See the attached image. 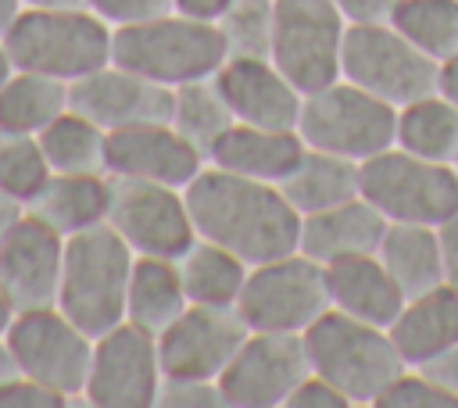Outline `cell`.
<instances>
[{"instance_id":"obj_1","label":"cell","mask_w":458,"mask_h":408,"mask_svg":"<svg viewBox=\"0 0 458 408\" xmlns=\"http://www.w3.org/2000/svg\"><path fill=\"white\" fill-rule=\"evenodd\" d=\"M182 193L197 236L222 243L247 265H261L297 251L301 215L290 208L276 183L204 165L182 186Z\"/></svg>"},{"instance_id":"obj_2","label":"cell","mask_w":458,"mask_h":408,"mask_svg":"<svg viewBox=\"0 0 458 408\" xmlns=\"http://www.w3.org/2000/svg\"><path fill=\"white\" fill-rule=\"evenodd\" d=\"M136 251L107 225H89L75 236H64V268L57 308L82 326L93 340L118 322H125V293L132 276Z\"/></svg>"},{"instance_id":"obj_3","label":"cell","mask_w":458,"mask_h":408,"mask_svg":"<svg viewBox=\"0 0 458 408\" xmlns=\"http://www.w3.org/2000/svg\"><path fill=\"white\" fill-rule=\"evenodd\" d=\"M304 344L311 369L326 376L351 401V408H376L379 394L408 369L390 329L351 319L336 308L304 329Z\"/></svg>"},{"instance_id":"obj_4","label":"cell","mask_w":458,"mask_h":408,"mask_svg":"<svg viewBox=\"0 0 458 408\" xmlns=\"http://www.w3.org/2000/svg\"><path fill=\"white\" fill-rule=\"evenodd\" d=\"M4 43L14 68L64 82L111 61V25L89 7H25Z\"/></svg>"},{"instance_id":"obj_5","label":"cell","mask_w":458,"mask_h":408,"mask_svg":"<svg viewBox=\"0 0 458 408\" xmlns=\"http://www.w3.org/2000/svg\"><path fill=\"white\" fill-rule=\"evenodd\" d=\"M111 61L175 89L182 82L215 75L225 61V43L215 21L172 11L154 21L111 29Z\"/></svg>"},{"instance_id":"obj_6","label":"cell","mask_w":458,"mask_h":408,"mask_svg":"<svg viewBox=\"0 0 458 408\" xmlns=\"http://www.w3.org/2000/svg\"><path fill=\"white\" fill-rule=\"evenodd\" d=\"M340 79L361 86L365 93L394 107H404L440 89V61L422 54L390 21H365L347 25L344 32Z\"/></svg>"},{"instance_id":"obj_7","label":"cell","mask_w":458,"mask_h":408,"mask_svg":"<svg viewBox=\"0 0 458 408\" xmlns=\"http://www.w3.org/2000/svg\"><path fill=\"white\" fill-rule=\"evenodd\" d=\"M297 132L304 147L329 150L351 161H365L397 140V107L365 93L361 86L336 79L322 89L304 93Z\"/></svg>"},{"instance_id":"obj_8","label":"cell","mask_w":458,"mask_h":408,"mask_svg":"<svg viewBox=\"0 0 458 408\" xmlns=\"http://www.w3.org/2000/svg\"><path fill=\"white\" fill-rule=\"evenodd\" d=\"M361 197L386 222L440 225L458 215V165L386 147L361 161Z\"/></svg>"},{"instance_id":"obj_9","label":"cell","mask_w":458,"mask_h":408,"mask_svg":"<svg viewBox=\"0 0 458 408\" xmlns=\"http://www.w3.org/2000/svg\"><path fill=\"white\" fill-rule=\"evenodd\" d=\"M236 308L250 329L304 333L315 319H322L333 308L326 265L301 251L250 265Z\"/></svg>"},{"instance_id":"obj_10","label":"cell","mask_w":458,"mask_h":408,"mask_svg":"<svg viewBox=\"0 0 458 408\" xmlns=\"http://www.w3.org/2000/svg\"><path fill=\"white\" fill-rule=\"evenodd\" d=\"M4 336L14 351L18 372L61 390L72 401H82V387L93 361V336L75 326L57 304L14 311Z\"/></svg>"},{"instance_id":"obj_11","label":"cell","mask_w":458,"mask_h":408,"mask_svg":"<svg viewBox=\"0 0 458 408\" xmlns=\"http://www.w3.org/2000/svg\"><path fill=\"white\" fill-rule=\"evenodd\" d=\"M347 25L333 0H276L272 61L301 93L322 89L340 79Z\"/></svg>"},{"instance_id":"obj_12","label":"cell","mask_w":458,"mask_h":408,"mask_svg":"<svg viewBox=\"0 0 458 408\" xmlns=\"http://www.w3.org/2000/svg\"><path fill=\"white\" fill-rule=\"evenodd\" d=\"M104 222L136 254L147 258H179L197 240L182 186L150 179L111 175V200Z\"/></svg>"},{"instance_id":"obj_13","label":"cell","mask_w":458,"mask_h":408,"mask_svg":"<svg viewBox=\"0 0 458 408\" xmlns=\"http://www.w3.org/2000/svg\"><path fill=\"white\" fill-rule=\"evenodd\" d=\"M311 372L304 333L250 329L236 358L218 376V387L225 408H286Z\"/></svg>"},{"instance_id":"obj_14","label":"cell","mask_w":458,"mask_h":408,"mask_svg":"<svg viewBox=\"0 0 458 408\" xmlns=\"http://www.w3.org/2000/svg\"><path fill=\"white\" fill-rule=\"evenodd\" d=\"M161 376L157 336L125 319L93 340L82 401L93 408H154Z\"/></svg>"},{"instance_id":"obj_15","label":"cell","mask_w":458,"mask_h":408,"mask_svg":"<svg viewBox=\"0 0 458 408\" xmlns=\"http://www.w3.org/2000/svg\"><path fill=\"white\" fill-rule=\"evenodd\" d=\"M250 336L236 304H186V311L157 336L165 376L218 379Z\"/></svg>"},{"instance_id":"obj_16","label":"cell","mask_w":458,"mask_h":408,"mask_svg":"<svg viewBox=\"0 0 458 408\" xmlns=\"http://www.w3.org/2000/svg\"><path fill=\"white\" fill-rule=\"evenodd\" d=\"M68 107L93 118L100 129L114 132L143 122H168L172 89L125 64L107 61L97 72L68 82Z\"/></svg>"},{"instance_id":"obj_17","label":"cell","mask_w":458,"mask_h":408,"mask_svg":"<svg viewBox=\"0 0 458 408\" xmlns=\"http://www.w3.org/2000/svg\"><path fill=\"white\" fill-rule=\"evenodd\" d=\"M64 268V236L29 211L0 243V286L14 311L57 304Z\"/></svg>"},{"instance_id":"obj_18","label":"cell","mask_w":458,"mask_h":408,"mask_svg":"<svg viewBox=\"0 0 458 408\" xmlns=\"http://www.w3.org/2000/svg\"><path fill=\"white\" fill-rule=\"evenodd\" d=\"M204 165L208 157L172 122H143L107 132V175L186 186Z\"/></svg>"},{"instance_id":"obj_19","label":"cell","mask_w":458,"mask_h":408,"mask_svg":"<svg viewBox=\"0 0 458 408\" xmlns=\"http://www.w3.org/2000/svg\"><path fill=\"white\" fill-rule=\"evenodd\" d=\"M215 79L236 122L265 129H297L304 93L279 72L272 57H225Z\"/></svg>"},{"instance_id":"obj_20","label":"cell","mask_w":458,"mask_h":408,"mask_svg":"<svg viewBox=\"0 0 458 408\" xmlns=\"http://www.w3.org/2000/svg\"><path fill=\"white\" fill-rule=\"evenodd\" d=\"M383 229H386V218L365 197H354V200H344L336 208L301 215L297 251L315 258L318 265H333L340 258L376 254Z\"/></svg>"},{"instance_id":"obj_21","label":"cell","mask_w":458,"mask_h":408,"mask_svg":"<svg viewBox=\"0 0 458 408\" xmlns=\"http://www.w3.org/2000/svg\"><path fill=\"white\" fill-rule=\"evenodd\" d=\"M326 283H329V301L336 311L383 326V329L397 319V311L408 301L376 254H354V258H340L326 265Z\"/></svg>"},{"instance_id":"obj_22","label":"cell","mask_w":458,"mask_h":408,"mask_svg":"<svg viewBox=\"0 0 458 408\" xmlns=\"http://www.w3.org/2000/svg\"><path fill=\"white\" fill-rule=\"evenodd\" d=\"M301 154H304V140L297 129H265V125L236 122L215 143L208 165L279 186V179L297 165Z\"/></svg>"},{"instance_id":"obj_23","label":"cell","mask_w":458,"mask_h":408,"mask_svg":"<svg viewBox=\"0 0 458 408\" xmlns=\"http://www.w3.org/2000/svg\"><path fill=\"white\" fill-rule=\"evenodd\" d=\"M111 175L50 172L47 183L25 200V211L61 236H75L107 218Z\"/></svg>"},{"instance_id":"obj_24","label":"cell","mask_w":458,"mask_h":408,"mask_svg":"<svg viewBox=\"0 0 458 408\" xmlns=\"http://www.w3.org/2000/svg\"><path fill=\"white\" fill-rule=\"evenodd\" d=\"M386 329L408 365H426L429 358L458 344V286L440 283L426 293L408 297Z\"/></svg>"},{"instance_id":"obj_25","label":"cell","mask_w":458,"mask_h":408,"mask_svg":"<svg viewBox=\"0 0 458 408\" xmlns=\"http://www.w3.org/2000/svg\"><path fill=\"white\" fill-rule=\"evenodd\" d=\"M279 190L297 215H315V211L336 208L344 200L361 197V161L304 147L297 165L279 179Z\"/></svg>"},{"instance_id":"obj_26","label":"cell","mask_w":458,"mask_h":408,"mask_svg":"<svg viewBox=\"0 0 458 408\" xmlns=\"http://www.w3.org/2000/svg\"><path fill=\"white\" fill-rule=\"evenodd\" d=\"M376 258L394 276L404 297L426 293L444 283V261H440V240L437 225L419 222H386L383 240L376 247Z\"/></svg>"},{"instance_id":"obj_27","label":"cell","mask_w":458,"mask_h":408,"mask_svg":"<svg viewBox=\"0 0 458 408\" xmlns=\"http://www.w3.org/2000/svg\"><path fill=\"white\" fill-rule=\"evenodd\" d=\"M186 290L175 272L172 258H147L136 254L129 293H125V319L154 336H161L182 311H186Z\"/></svg>"},{"instance_id":"obj_28","label":"cell","mask_w":458,"mask_h":408,"mask_svg":"<svg viewBox=\"0 0 458 408\" xmlns=\"http://www.w3.org/2000/svg\"><path fill=\"white\" fill-rule=\"evenodd\" d=\"M175 261L190 304H236L250 265L215 240L197 236Z\"/></svg>"},{"instance_id":"obj_29","label":"cell","mask_w":458,"mask_h":408,"mask_svg":"<svg viewBox=\"0 0 458 408\" xmlns=\"http://www.w3.org/2000/svg\"><path fill=\"white\" fill-rule=\"evenodd\" d=\"M394 147L419 154L426 161L458 165V104L440 89L397 107V140Z\"/></svg>"},{"instance_id":"obj_30","label":"cell","mask_w":458,"mask_h":408,"mask_svg":"<svg viewBox=\"0 0 458 408\" xmlns=\"http://www.w3.org/2000/svg\"><path fill=\"white\" fill-rule=\"evenodd\" d=\"M168 122L204 154L211 157L215 143L236 125V115L218 86L215 75H204V79H193V82H182L172 89V115Z\"/></svg>"},{"instance_id":"obj_31","label":"cell","mask_w":458,"mask_h":408,"mask_svg":"<svg viewBox=\"0 0 458 408\" xmlns=\"http://www.w3.org/2000/svg\"><path fill=\"white\" fill-rule=\"evenodd\" d=\"M68 111V82L14 68L0 86V129L43 132L57 115Z\"/></svg>"},{"instance_id":"obj_32","label":"cell","mask_w":458,"mask_h":408,"mask_svg":"<svg viewBox=\"0 0 458 408\" xmlns=\"http://www.w3.org/2000/svg\"><path fill=\"white\" fill-rule=\"evenodd\" d=\"M36 136L43 143L50 172L107 175V129H100L93 118L68 107Z\"/></svg>"},{"instance_id":"obj_33","label":"cell","mask_w":458,"mask_h":408,"mask_svg":"<svg viewBox=\"0 0 458 408\" xmlns=\"http://www.w3.org/2000/svg\"><path fill=\"white\" fill-rule=\"evenodd\" d=\"M390 25L440 64L458 57V0H397Z\"/></svg>"},{"instance_id":"obj_34","label":"cell","mask_w":458,"mask_h":408,"mask_svg":"<svg viewBox=\"0 0 458 408\" xmlns=\"http://www.w3.org/2000/svg\"><path fill=\"white\" fill-rule=\"evenodd\" d=\"M215 25L225 43V57H272L276 0H229Z\"/></svg>"},{"instance_id":"obj_35","label":"cell","mask_w":458,"mask_h":408,"mask_svg":"<svg viewBox=\"0 0 458 408\" xmlns=\"http://www.w3.org/2000/svg\"><path fill=\"white\" fill-rule=\"evenodd\" d=\"M50 175L43 143L36 132L0 129V190L14 200H29Z\"/></svg>"},{"instance_id":"obj_36","label":"cell","mask_w":458,"mask_h":408,"mask_svg":"<svg viewBox=\"0 0 458 408\" xmlns=\"http://www.w3.org/2000/svg\"><path fill=\"white\" fill-rule=\"evenodd\" d=\"M376 408H458V397L444 390L419 365H408L376 401Z\"/></svg>"},{"instance_id":"obj_37","label":"cell","mask_w":458,"mask_h":408,"mask_svg":"<svg viewBox=\"0 0 458 408\" xmlns=\"http://www.w3.org/2000/svg\"><path fill=\"white\" fill-rule=\"evenodd\" d=\"M154 408H225L218 379L200 376H161Z\"/></svg>"},{"instance_id":"obj_38","label":"cell","mask_w":458,"mask_h":408,"mask_svg":"<svg viewBox=\"0 0 458 408\" xmlns=\"http://www.w3.org/2000/svg\"><path fill=\"white\" fill-rule=\"evenodd\" d=\"M68 404L75 401L25 372H14L11 379L0 383V408H68Z\"/></svg>"},{"instance_id":"obj_39","label":"cell","mask_w":458,"mask_h":408,"mask_svg":"<svg viewBox=\"0 0 458 408\" xmlns=\"http://www.w3.org/2000/svg\"><path fill=\"white\" fill-rule=\"evenodd\" d=\"M89 11H97L111 29H122V25H140V21L172 14L175 4L172 0H89Z\"/></svg>"},{"instance_id":"obj_40","label":"cell","mask_w":458,"mask_h":408,"mask_svg":"<svg viewBox=\"0 0 458 408\" xmlns=\"http://www.w3.org/2000/svg\"><path fill=\"white\" fill-rule=\"evenodd\" d=\"M286 408H351V401H347L326 376L311 372V376L293 390V397H290Z\"/></svg>"},{"instance_id":"obj_41","label":"cell","mask_w":458,"mask_h":408,"mask_svg":"<svg viewBox=\"0 0 458 408\" xmlns=\"http://www.w3.org/2000/svg\"><path fill=\"white\" fill-rule=\"evenodd\" d=\"M340 7V14L351 25H365V21H390L397 0H333Z\"/></svg>"},{"instance_id":"obj_42","label":"cell","mask_w":458,"mask_h":408,"mask_svg":"<svg viewBox=\"0 0 458 408\" xmlns=\"http://www.w3.org/2000/svg\"><path fill=\"white\" fill-rule=\"evenodd\" d=\"M437 240H440L444 283L458 286V215H451L447 222H440V225H437Z\"/></svg>"},{"instance_id":"obj_43","label":"cell","mask_w":458,"mask_h":408,"mask_svg":"<svg viewBox=\"0 0 458 408\" xmlns=\"http://www.w3.org/2000/svg\"><path fill=\"white\" fill-rule=\"evenodd\" d=\"M426 376H433L444 390H451L454 397H458V344L454 347H447V351H440L437 358H429L426 365H419Z\"/></svg>"},{"instance_id":"obj_44","label":"cell","mask_w":458,"mask_h":408,"mask_svg":"<svg viewBox=\"0 0 458 408\" xmlns=\"http://www.w3.org/2000/svg\"><path fill=\"white\" fill-rule=\"evenodd\" d=\"M179 14L200 18V21H218V14L229 7V0H172Z\"/></svg>"},{"instance_id":"obj_45","label":"cell","mask_w":458,"mask_h":408,"mask_svg":"<svg viewBox=\"0 0 458 408\" xmlns=\"http://www.w3.org/2000/svg\"><path fill=\"white\" fill-rule=\"evenodd\" d=\"M21 215H25V204L0 190V243H4V240H7V233L18 225V218H21Z\"/></svg>"},{"instance_id":"obj_46","label":"cell","mask_w":458,"mask_h":408,"mask_svg":"<svg viewBox=\"0 0 458 408\" xmlns=\"http://www.w3.org/2000/svg\"><path fill=\"white\" fill-rule=\"evenodd\" d=\"M440 93L458 104V57H451V61L440 64Z\"/></svg>"},{"instance_id":"obj_47","label":"cell","mask_w":458,"mask_h":408,"mask_svg":"<svg viewBox=\"0 0 458 408\" xmlns=\"http://www.w3.org/2000/svg\"><path fill=\"white\" fill-rule=\"evenodd\" d=\"M21 11H25V0H0V36L11 32V25L21 18Z\"/></svg>"},{"instance_id":"obj_48","label":"cell","mask_w":458,"mask_h":408,"mask_svg":"<svg viewBox=\"0 0 458 408\" xmlns=\"http://www.w3.org/2000/svg\"><path fill=\"white\" fill-rule=\"evenodd\" d=\"M18 372V361H14V351H11V344H7V336L0 333V383L4 379H11Z\"/></svg>"},{"instance_id":"obj_49","label":"cell","mask_w":458,"mask_h":408,"mask_svg":"<svg viewBox=\"0 0 458 408\" xmlns=\"http://www.w3.org/2000/svg\"><path fill=\"white\" fill-rule=\"evenodd\" d=\"M25 7H89V0H25Z\"/></svg>"},{"instance_id":"obj_50","label":"cell","mask_w":458,"mask_h":408,"mask_svg":"<svg viewBox=\"0 0 458 408\" xmlns=\"http://www.w3.org/2000/svg\"><path fill=\"white\" fill-rule=\"evenodd\" d=\"M14 72V61H11V54H7V43H4V36H0V86L7 82V75Z\"/></svg>"},{"instance_id":"obj_51","label":"cell","mask_w":458,"mask_h":408,"mask_svg":"<svg viewBox=\"0 0 458 408\" xmlns=\"http://www.w3.org/2000/svg\"><path fill=\"white\" fill-rule=\"evenodd\" d=\"M11 319H14V308H11V301H7V293H4V286H0V333L11 326Z\"/></svg>"}]
</instances>
